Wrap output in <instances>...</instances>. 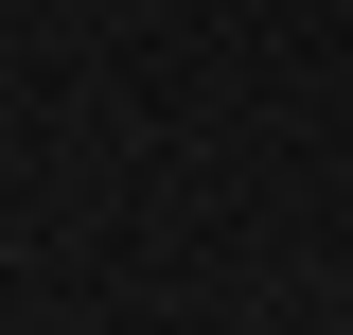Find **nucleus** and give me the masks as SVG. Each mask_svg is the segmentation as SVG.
Wrapping results in <instances>:
<instances>
[]
</instances>
